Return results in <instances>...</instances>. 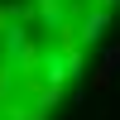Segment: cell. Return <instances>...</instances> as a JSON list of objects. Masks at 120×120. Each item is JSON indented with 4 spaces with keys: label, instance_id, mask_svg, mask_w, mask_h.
I'll use <instances>...</instances> for the list:
<instances>
[{
    "label": "cell",
    "instance_id": "1",
    "mask_svg": "<svg viewBox=\"0 0 120 120\" xmlns=\"http://www.w3.org/2000/svg\"><path fill=\"white\" fill-rule=\"evenodd\" d=\"M106 24H111V15H106V10H96V15L82 24V38H86V43H96V38L106 34Z\"/></svg>",
    "mask_w": 120,
    "mask_h": 120
}]
</instances>
